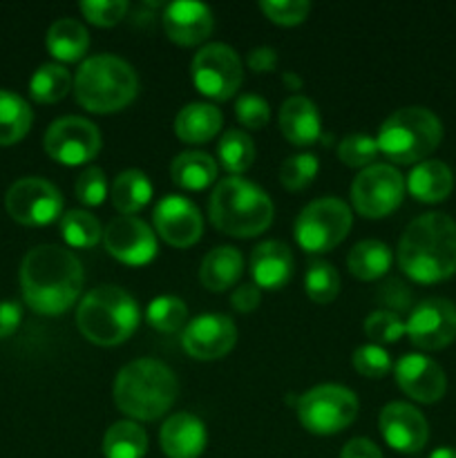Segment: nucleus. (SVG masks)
<instances>
[{
  "label": "nucleus",
  "instance_id": "1",
  "mask_svg": "<svg viewBox=\"0 0 456 458\" xmlns=\"http://www.w3.org/2000/svg\"><path fill=\"white\" fill-rule=\"evenodd\" d=\"M83 267L72 250L56 244L34 246L21 264L22 298L43 316H58L79 300Z\"/></svg>",
  "mask_w": 456,
  "mask_h": 458
},
{
  "label": "nucleus",
  "instance_id": "2",
  "mask_svg": "<svg viewBox=\"0 0 456 458\" xmlns=\"http://www.w3.org/2000/svg\"><path fill=\"white\" fill-rule=\"evenodd\" d=\"M398 264L414 282L434 284L456 273V222L425 213L410 222L398 244Z\"/></svg>",
  "mask_w": 456,
  "mask_h": 458
},
{
  "label": "nucleus",
  "instance_id": "3",
  "mask_svg": "<svg viewBox=\"0 0 456 458\" xmlns=\"http://www.w3.org/2000/svg\"><path fill=\"white\" fill-rule=\"evenodd\" d=\"M177 392L174 371L155 358L128 362L114 380L116 407L137 420L161 419L173 407Z\"/></svg>",
  "mask_w": 456,
  "mask_h": 458
},
{
  "label": "nucleus",
  "instance_id": "4",
  "mask_svg": "<svg viewBox=\"0 0 456 458\" xmlns=\"http://www.w3.org/2000/svg\"><path fill=\"white\" fill-rule=\"evenodd\" d=\"M210 222L232 237H255L273 222V201L258 183L241 177L217 182L208 201Z\"/></svg>",
  "mask_w": 456,
  "mask_h": 458
},
{
  "label": "nucleus",
  "instance_id": "5",
  "mask_svg": "<svg viewBox=\"0 0 456 458\" xmlns=\"http://www.w3.org/2000/svg\"><path fill=\"white\" fill-rule=\"evenodd\" d=\"M76 101L89 112H116L139 92L134 67L114 54H97L80 63L74 76Z\"/></svg>",
  "mask_w": 456,
  "mask_h": 458
},
{
  "label": "nucleus",
  "instance_id": "6",
  "mask_svg": "<svg viewBox=\"0 0 456 458\" xmlns=\"http://www.w3.org/2000/svg\"><path fill=\"white\" fill-rule=\"evenodd\" d=\"M76 325L89 343L114 347L134 334L139 325V307L121 286H97L80 300Z\"/></svg>",
  "mask_w": 456,
  "mask_h": 458
},
{
  "label": "nucleus",
  "instance_id": "7",
  "mask_svg": "<svg viewBox=\"0 0 456 458\" xmlns=\"http://www.w3.org/2000/svg\"><path fill=\"white\" fill-rule=\"evenodd\" d=\"M443 123L432 110L420 106L401 107L383 121L378 130V148L396 164H414L438 148Z\"/></svg>",
  "mask_w": 456,
  "mask_h": 458
},
{
  "label": "nucleus",
  "instance_id": "8",
  "mask_svg": "<svg viewBox=\"0 0 456 458\" xmlns=\"http://www.w3.org/2000/svg\"><path fill=\"white\" fill-rule=\"evenodd\" d=\"M351 208L338 197H322L302 208L295 219V242L308 253H326L351 231Z\"/></svg>",
  "mask_w": 456,
  "mask_h": 458
},
{
  "label": "nucleus",
  "instance_id": "9",
  "mask_svg": "<svg viewBox=\"0 0 456 458\" xmlns=\"http://www.w3.org/2000/svg\"><path fill=\"white\" fill-rule=\"evenodd\" d=\"M358 398L342 385H317L298 398V419L311 434H338L356 420Z\"/></svg>",
  "mask_w": 456,
  "mask_h": 458
},
{
  "label": "nucleus",
  "instance_id": "10",
  "mask_svg": "<svg viewBox=\"0 0 456 458\" xmlns=\"http://www.w3.org/2000/svg\"><path fill=\"white\" fill-rule=\"evenodd\" d=\"M190 72L197 89L217 101L232 97L244 79L240 54L226 43L204 45L192 58Z\"/></svg>",
  "mask_w": 456,
  "mask_h": 458
},
{
  "label": "nucleus",
  "instance_id": "11",
  "mask_svg": "<svg viewBox=\"0 0 456 458\" xmlns=\"http://www.w3.org/2000/svg\"><path fill=\"white\" fill-rule=\"evenodd\" d=\"M405 177L389 164H371L351 183L353 208L362 217L378 219L398 208L405 195Z\"/></svg>",
  "mask_w": 456,
  "mask_h": 458
},
{
  "label": "nucleus",
  "instance_id": "12",
  "mask_svg": "<svg viewBox=\"0 0 456 458\" xmlns=\"http://www.w3.org/2000/svg\"><path fill=\"white\" fill-rule=\"evenodd\" d=\"M43 146L45 152L58 164L80 165L98 155L101 132L83 116H61L45 130Z\"/></svg>",
  "mask_w": 456,
  "mask_h": 458
},
{
  "label": "nucleus",
  "instance_id": "13",
  "mask_svg": "<svg viewBox=\"0 0 456 458\" xmlns=\"http://www.w3.org/2000/svg\"><path fill=\"white\" fill-rule=\"evenodd\" d=\"M7 213L27 226H45L63 213V195L43 177H22L4 195Z\"/></svg>",
  "mask_w": 456,
  "mask_h": 458
},
{
  "label": "nucleus",
  "instance_id": "14",
  "mask_svg": "<svg viewBox=\"0 0 456 458\" xmlns=\"http://www.w3.org/2000/svg\"><path fill=\"white\" fill-rule=\"evenodd\" d=\"M405 327L416 347L436 352L456 338V307L445 298H427L411 309Z\"/></svg>",
  "mask_w": 456,
  "mask_h": 458
},
{
  "label": "nucleus",
  "instance_id": "15",
  "mask_svg": "<svg viewBox=\"0 0 456 458\" xmlns=\"http://www.w3.org/2000/svg\"><path fill=\"white\" fill-rule=\"evenodd\" d=\"M103 244L112 258L132 267L148 264L159 250L152 228L134 215H119L112 219L103 231Z\"/></svg>",
  "mask_w": 456,
  "mask_h": 458
},
{
  "label": "nucleus",
  "instance_id": "16",
  "mask_svg": "<svg viewBox=\"0 0 456 458\" xmlns=\"http://www.w3.org/2000/svg\"><path fill=\"white\" fill-rule=\"evenodd\" d=\"M235 322L224 313H204L188 322L183 329L182 344L186 353L197 360H217L235 347Z\"/></svg>",
  "mask_w": 456,
  "mask_h": 458
},
{
  "label": "nucleus",
  "instance_id": "17",
  "mask_svg": "<svg viewBox=\"0 0 456 458\" xmlns=\"http://www.w3.org/2000/svg\"><path fill=\"white\" fill-rule=\"evenodd\" d=\"M156 233L177 249L192 246L204 233V217L190 199L182 195H165L155 208Z\"/></svg>",
  "mask_w": 456,
  "mask_h": 458
},
{
  "label": "nucleus",
  "instance_id": "18",
  "mask_svg": "<svg viewBox=\"0 0 456 458\" xmlns=\"http://www.w3.org/2000/svg\"><path fill=\"white\" fill-rule=\"evenodd\" d=\"M380 432L389 447L402 454H416L425 447L429 438V428L425 416L407 403H389L380 411Z\"/></svg>",
  "mask_w": 456,
  "mask_h": 458
},
{
  "label": "nucleus",
  "instance_id": "19",
  "mask_svg": "<svg viewBox=\"0 0 456 458\" xmlns=\"http://www.w3.org/2000/svg\"><path fill=\"white\" fill-rule=\"evenodd\" d=\"M396 380L402 392L418 403L441 401L447 389L441 365L420 353H407L396 362Z\"/></svg>",
  "mask_w": 456,
  "mask_h": 458
},
{
  "label": "nucleus",
  "instance_id": "20",
  "mask_svg": "<svg viewBox=\"0 0 456 458\" xmlns=\"http://www.w3.org/2000/svg\"><path fill=\"white\" fill-rule=\"evenodd\" d=\"M215 21L208 4L199 0H174L164 9V30L179 45H197L213 31Z\"/></svg>",
  "mask_w": 456,
  "mask_h": 458
},
{
  "label": "nucleus",
  "instance_id": "21",
  "mask_svg": "<svg viewBox=\"0 0 456 458\" xmlns=\"http://www.w3.org/2000/svg\"><path fill=\"white\" fill-rule=\"evenodd\" d=\"M161 450L168 458H197L204 452L208 434L206 425L195 414H173L164 423L159 434Z\"/></svg>",
  "mask_w": 456,
  "mask_h": 458
},
{
  "label": "nucleus",
  "instance_id": "22",
  "mask_svg": "<svg viewBox=\"0 0 456 458\" xmlns=\"http://www.w3.org/2000/svg\"><path fill=\"white\" fill-rule=\"evenodd\" d=\"M250 273L262 289H282L293 276V253L284 242H262L250 253Z\"/></svg>",
  "mask_w": 456,
  "mask_h": 458
},
{
  "label": "nucleus",
  "instance_id": "23",
  "mask_svg": "<svg viewBox=\"0 0 456 458\" xmlns=\"http://www.w3.org/2000/svg\"><path fill=\"white\" fill-rule=\"evenodd\" d=\"M280 130L293 146H311L322 134V119L316 103L293 94L280 107Z\"/></svg>",
  "mask_w": 456,
  "mask_h": 458
},
{
  "label": "nucleus",
  "instance_id": "24",
  "mask_svg": "<svg viewBox=\"0 0 456 458\" xmlns=\"http://www.w3.org/2000/svg\"><path fill=\"white\" fill-rule=\"evenodd\" d=\"M407 188L411 195L425 204H436L450 197L454 188V174L450 165L438 159H425L414 165V170L407 177Z\"/></svg>",
  "mask_w": 456,
  "mask_h": 458
},
{
  "label": "nucleus",
  "instance_id": "25",
  "mask_svg": "<svg viewBox=\"0 0 456 458\" xmlns=\"http://www.w3.org/2000/svg\"><path fill=\"white\" fill-rule=\"evenodd\" d=\"M222 123L224 116L219 107L195 101L179 110L177 119H174V132L186 143H204L222 130Z\"/></svg>",
  "mask_w": 456,
  "mask_h": 458
},
{
  "label": "nucleus",
  "instance_id": "26",
  "mask_svg": "<svg viewBox=\"0 0 456 458\" xmlns=\"http://www.w3.org/2000/svg\"><path fill=\"white\" fill-rule=\"evenodd\" d=\"M244 271V258L235 246H217L206 253L199 268V280L210 291H226Z\"/></svg>",
  "mask_w": 456,
  "mask_h": 458
},
{
  "label": "nucleus",
  "instance_id": "27",
  "mask_svg": "<svg viewBox=\"0 0 456 458\" xmlns=\"http://www.w3.org/2000/svg\"><path fill=\"white\" fill-rule=\"evenodd\" d=\"M170 177L177 186L188 191H201L217 179V164L201 150H186L170 164Z\"/></svg>",
  "mask_w": 456,
  "mask_h": 458
},
{
  "label": "nucleus",
  "instance_id": "28",
  "mask_svg": "<svg viewBox=\"0 0 456 458\" xmlns=\"http://www.w3.org/2000/svg\"><path fill=\"white\" fill-rule=\"evenodd\" d=\"M89 47V34L76 18H58L47 30V49L58 61H79Z\"/></svg>",
  "mask_w": 456,
  "mask_h": 458
},
{
  "label": "nucleus",
  "instance_id": "29",
  "mask_svg": "<svg viewBox=\"0 0 456 458\" xmlns=\"http://www.w3.org/2000/svg\"><path fill=\"white\" fill-rule=\"evenodd\" d=\"M347 267L358 280H376L392 267V250L380 240H362L349 250Z\"/></svg>",
  "mask_w": 456,
  "mask_h": 458
},
{
  "label": "nucleus",
  "instance_id": "30",
  "mask_svg": "<svg viewBox=\"0 0 456 458\" xmlns=\"http://www.w3.org/2000/svg\"><path fill=\"white\" fill-rule=\"evenodd\" d=\"M31 121L34 114L30 103L12 89H0V146L21 141L31 128Z\"/></svg>",
  "mask_w": 456,
  "mask_h": 458
},
{
  "label": "nucleus",
  "instance_id": "31",
  "mask_svg": "<svg viewBox=\"0 0 456 458\" xmlns=\"http://www.w3.org/2000/svg\"><path fill=\"white\" fill-rule=\"evenodd\" d=\"M148 452V434L134 420H119L103 437L106 458H143Z\"/></svg>",
  "mask_w": 456,
  "mask_h": 458
},
{
  "label": "nucleus",
  "instance_id": "32",
  "mask_svg": "<svg viewBox=\"0 0 456 458\" xmlns=\"http://www.w3.org/2000/svg\"><path fill=\"white\" fill-rule=\"evenodd\" d=\"M152 197V183L146 173L137 168L123 170L119 177L112 183V201H114L116 210L123 215H132L141 210L143 206L150 201Z\"/></svg>",
  "mask_w": 456,
  "mask_h": 458
},
{
  "label": "nucleus",
  "instance_id": "33",
  "mask_svg": "<svg viewBox=\"0 0 456 458\" xmlns=\"http://www.w3.org/2000/svg\"><path fill=\"white\" fill-rule=\"evenodd\" d=\"M72 76L61 63H45L31 74L30 92L40 103H56L70 92Z\"/></svg>",
  "mask_w": 456,
  "mask_h": 458
},
{
  "label": "nucleus",
  "instance_id": "34",
  "mask_svg": "<svg viewBox=\"0 0 456 458\" xmlns=\"http://www.w3.org/2000/svg\"><path fill=\"white\" fill-rule=\"evenodd\" d=\"M217 155L224 168L237 177V174L249 170L250 164H253L255 143L250 134H246L244 130H226L217 143Z\"/></svg>",
  "mask_w": 456,
  "mask_h": 458
},
{
  "label": "nucleus",
  "instance_id": "35",
  "mask_svg": "<svg viewBox=\"0 0 456 458\" xmlns=\"http://www.w3.org/2000/svg\"><path fill=\"white\" fill-rule=\"evenodd\" d=\"M61 235L70 246L89 249V246H97L101 242L103 228L92 213L74 208L61 215Z\"/></svg>",
  "mask_w": 456,
  "mask_h": 458
},
{
  "label": "nucleus",
  "instance_id": "36",
  "mask_svg": "<svg viewBox=\"0 0 456 458\" xmlns=\"http://www.w3.org/2000/svg\"><path fill=\"white\" fill-rule=\"evenodd\" d=\"M188 318L186 302L177 295H159L148 304L146 320L152 329L164 331V334H173L183 327Z\"/></svg>",
  "mask_w": 456,
  "mask_h": 458
},
{
  "label": "nucleus",
  "instance_id": "37",
  "mask_svg": "<svg viewBox=\"0 0 456 458\" xmlns=\"http://www.w3.org/2000/svg\"><path fill=\"white\" fill-rule=\"evenodd\" d=\"M304 289L308 298L317 304H326L338 295L340 291V276L329 262H313L304 276Z\"/></svg>",
  "mask_w": 456,
  "mask_h": 458
},
{
  "label": "nucleus",
  "instance_id": "38",
  "mask_svg": "<svg viewBox=\"0 0 456 458\" xmlns=\"http://www.w3.org/2000/svg\"><path fill=\"white\" fill-rule=\"evenodd\" d=\"M378 152V141L374 137H369V134L362 132L349 134L338 146L340 161L344 165H349V168H362V165L367 168V165H371V161H376Z\"/></svg>",
  "mask_w": 456,
  "mask_h": 458
},
{
  "label": "nucleus",
  "instance_id": "39",
  "mask_svg": "<svg viewBox=\"0 0 456 458\" xmlns=\"http://www.w3.org/2000/svg\"><path fill=\"white\" fill-rule=\"evenodd\" d=\"M317 168H320L317 157L311 152H300V155L289 157L280 168L282 186L289 188V191H302L313 182Z\"/></svg>",
  "mask_w": 456,
  "mask_h": 458
},
{
  "label": "nucleus",
  "instance_id": "40",
  "mask_svg": "<svg viewBox=\"0 0 456 458\" xmlns=\"http://www.w3.org/2000/svg\"><path fill=\"white\" fill-rule=\"evenodd\" d=\"M365 334L374 343H396V340H401L407 334V327L396 311L380 309V311H374L367 316Z\"/></svg>",
  "mask_w": 456,
  "mask_h": 458
},
{
  "label": "nucleus",
  "instance_id": "41",
  "mask_svg": "<svg viewBox=\"0 0 456 458\" xmlns=\"http://www.w3.org/2000/svg\"><path fill=\"white\" fill-rule=\"evenodd\" d=\"M353 367L367 378H383L392 369V356L380 344H362L353 352Z\"/></svg>",
  "mask_w": 456,
  "mask_h": 458
},
{
  "label": "nucleus",
  "instance_id": "42",
  "mask_svg": "<svg viewBox=\"0 0 456 458\" xmlns=\"http://www.w3.org/2000/svg\"><path fill=\"white\" fill-rule=\"evenodd\" d=\"M259 9L277 25H298L311 12L308 0H262Z\"/></svg>",
  "mask_w": 456,
  "mask_h": 458
},
{
  "label": "nucleus",
  "instance_id": "43",
  "mask_svg": "<svg viewBox=\"0 0 456 458\" xmlns=\"http://www.w3.org/2000/svg\"><path fill=\"white\" fill-rule=\"evenodd\" d=\"M80 12L89 22L103 27H112L121 22L128 13V0H83Z\"/></svg>",
  "mask_w": 456,
  "mask_h": 458
},
{
  "label": "nucleus",
  "instance_id": "44",
  "mask_svg": "<svg viewBox=\"0 0 456 458\" xmlns=\"http://www.w3.org/2000/svg\"><path fill=\"white\" fill-rule=\"evenodd\" d=\"M74 191L79 201H83L85 206L103 204V199H106L107 195L106 173H103L101 168H97V165H89V168H85L83 173L79 174Z\"/></svg>",
  "mask_w": 456,
  "mask_h": 458
},
{
  "label": "nucleus",
  "instance_id": "45",
  "mask_svg": "<svg viewBox=\"0 0 456 458\" xmlns=\"http://www.w3.org/2000/svg\"><path fill=\"white\" fill-rule=\"evenodd\" d=\"M237 119L246 128H262L268 123V116H271V107H268L266 98L258 97V94H241L235 103Z\"/></svg>",
  "mask_w": 456,
  "mask_h": 458
},
{
  "label": "nucleus",
  "instance_id": "46",
  "mask_svg": "<svg viewBox=\"0 0 456 458\" xmlns=\"http://www.w3.org/2000/svg\"><path fill=\"white\" fill-rule=\"evenodd\" d=\"M22 309L16 300H0V338H7L18 329Z\"/></svg>",
  "mask_w": 456,
  "mask_h": 458
},
{
  "label": "nucleus",
  "instance_id": "47",
  "mask_svg": "<svg viewBox=\"0 0 456 458\" xmlns=\"http://www.w3.org/2000/svg\"><path fill=\"white\" fill-rule=\"evenodd\" d=\"M259 298H262V293H259L258 284H241L232 291L231 304L237 309V311L246 313V311H253V309L258 307Z\"/></svg>",
  "mask_w": 456,
  "mask_h": 458
},
{
  "label": "nucleus",
  "instance_id": "48",
  "mask_svg": "<svg viewBox=\"0 0 456 458\" xmlns=\"http://www.w3.org/2000/svg\"><path fill=\"white\" fill-rule=\"evenodd\" d=\"M249 67L253 72H271L277 65V52L268 45H259V47L250 49L249 54Z\"/></svg>",
  "mask_w": 456,
  "mask_h": 458
},
{
  "label": "nucleus",
  "instance_id": "49",
  "mask_svg": "<svg viewBox=\"0 0 456 458\" xmlns=\"http://www.w3.org/2000/svg\"><path fill=\"white\" fill-rule=\"evenodd\" d=\"M340 458H384L378 445L367 438H351L340 452Z\"/></svg>",
  "mask_w": 456,
  "mask_h": 458
},
{
  "label": "nucleus",
  "instance_id": "50",
  "mask_svg": "<svg viewBox=\"0 0 456 458\" xmlns=\"http://www.w3.org/2000/svg\"><path fill=\"white\" fill-rule=\"evenodd\" d=\"M429 458H456V450H452V447H438V450H434Z\"/></svg>",
  "mask_w": 456,
  "mask_h": 458
},
{
  "label": "nucleus",
  "instance_id": "51",
  "mask_svg": "<svg viewBox=\"0 0 456 458\" xmlns=\"http://www.w3.org/2000/svg\"><path fill=\"white\" fill-rule=\"evenodd\" d=\"M284 81H286V83H289V85H293V88H300V85H302V79H298V76H293V74H291V72H286Z\"/></svg>",
  "mask_w": 456,
  "mask_h": 458
}]
</instances>
